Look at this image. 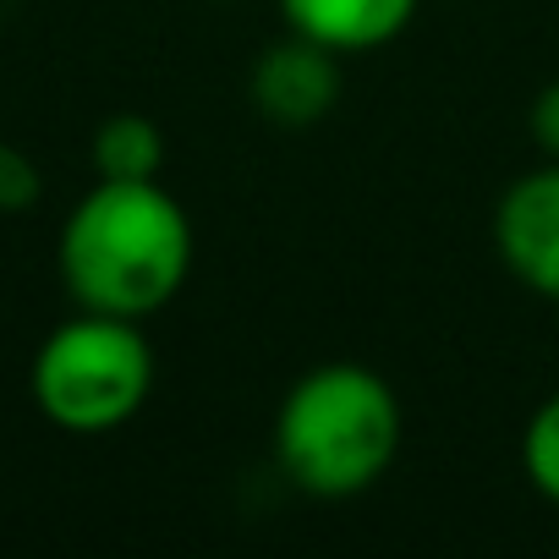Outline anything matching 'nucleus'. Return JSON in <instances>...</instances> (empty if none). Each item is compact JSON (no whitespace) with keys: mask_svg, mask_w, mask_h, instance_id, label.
<instances>
[{"mask_svg":"<svg viewBox=\"0 0 559 559\" xmlns=\"http://www.w3.org/2000/svg\"><path fill=\"white\" fill-rule=\"evenodd\" d=\"M61 286L88 313L148 319L192 274V219L159 181H94L61 219Z\"/></svg>","mask_w":559,"mask_h":559,"instance_id":"1","label":"nucleus"},{"mask_svg":"<svg viewBox=\"0 0 559 559\" xmlns=\"http://www.w3.org/2000/svg\"><path fill=\"white\" fill-rule=\"evenodd\" d=\"M401 428V401L384 373L362 362H324L280 401L274 461L313 499H352L395 466Z\"/></svg>","mask_w":559,"mask_h":559,"instance_id":"2","label":"nucleus"},{"mask_svg":"<svg viewBox=\"0 0 559 559\" xmlns=\"http://www.w3.org/2000/svg\"><path fill=\"white\" fill-rule=\"evenodd\" d=\"M34 406L45 423L78 439H99L127 428L148 390H154V346L138 319L88 313L78 308L67 324H56L28 368Z\"/></svg>","mask_w":559,"mask_h":559,"instance_id":"3","label":"nucleus"},{"mask_svg":"<svg viewBox=\"0 0 559 559\" xmlns=\"http://www.w3.org/2000/svg\"><path fill=\"white\" fill-rule=\"evenodd\" d=\"M341 61H346L341 50H330V45L292 28L286 39L269 45L252 61L247 94H252L258 116L274 121V127H292V132L319 127L341 105Z\"/></svg>","mask_w":559,"mask_h":559,"instance_id":"4","label":"nucleus"},{"mask_svg":"<svg viewBox=\"0 0 559 559\" xmlns=\"http://www.w3.org/2000/svg\"><path fill=\"white\" fill-rule=\"evenodd\" d=\"M493 247L526 292L559 302V159L504 187L493 209Z\"/></svg>","mask_w":559,"mask_h":559,"instance_id":"5","label":"nucleus"},{"mask_svg":"<svg viewBox=\"0 0 559 559\" xmlns=\"http://www.w3.org/2000/svg\"><path fill=\"white\" fill-rule=\"evenodd\" d=\"M280 17L341 56H368L406 34L417 0H280Z\"/></svg>","mask_w":559,"mask_h":559,"instance_id":"6","label":"nucleus"},{"mask_svg":"<svg viewBox=\"0 0 559 559\" xmlns=\"http://www.w3.org/2000/svg\"><path fill=\"white\" fill-rule=\"evenodd\" d=\"M94 170L105 181H159L165 170V132L138 116V110H121L110 121H99L94 132Z\"/></svg>","mask_w":559,"mask_h":559,"instance_id":"7","label":"nucleus"},{"mask_svg":"<svg viewBox=\"0 0 559 559\" xmlns=\"http://www.w3.org/2000/svg\"><path fill=\"white\" fill-rule=\"evenodd\" d=\"M521 466H526L532 488H537L548 504H559V395H548V401L532 412V423H526V433H521Z\"/></svg>","mask_w":559,"mask_h":559,"instance_id":"8","label":"nucleus"},{"mask_svg":"<svg viewBox=\"0 0 559 559\" xmlns=\"http://www.w3.org/2000/svg\"><path fill=\"white\" fill-rule=\"evenodd\" d=\"M39 203V165L12 148V143H0V214H23Z\"/></svg>","mask_w":559,"mask_h":559,"instance_id":"9","label":"nucleus"},{"mask_svg":"<svg viewBox=\"0 0 559 559\" xmlns=\"http://www.w3.org/2000/svg\"><path fill=\"white\" fill-rule=\"evenodd\" d=\"M532 143L548 159H559V78L543 83V94L532 99Z\"/></svg>","mask_w":559,"mask_h":559,"instance_id":"10","label":"nucleus"}]
</instances>
